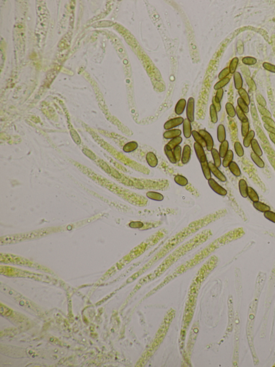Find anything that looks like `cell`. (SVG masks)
Here are the masks:
<instances>
[{"label":"cell","instance_id":"obj_47","mask_svg":"<svg viewBox=\"0 0 275 367\" xmlns=\"http://www.w3.org/2000/svg\"><path fill=\"white\" fill-rule=\"evenodd\" d=\"M262 119V121L264 122L265 124L271 126V127L275 128V122L271 117L263 116Z\"/></svg>","mask_w":275,"mask_h":367},{"label":"cell","instance_id":"obj_55","mask_svg":"<svg viewBox=\"0 0 275 367\" xmlns=\"http://www.w3.org/2000/svg\"><path fill=\"white\" fill-rule=\"evenodd\" d=\"M269 136V138L270 139V140L272 141V142L275 144V134L270 133Z\"/></svg>","mask_w":275,"mask_h":367},{"label":"cell","instance_id":"obj_22","mask_svg":"<svg viewBox=\"0 0 275 367\" xmlns=\"http://www.w3.org/2000/svg\"><path fill=\"white\" fill-rule=\"evenodd\" d=\"M228 168L230 169V171L231 172L233 175H234V176L238 177H240L241 175L240 169L239 168L238 165L236 164L235 162H233V161L231 162L228 166Z\"/></svg>","mask_w":275,"mask_h":367},{"label":"cell","instance_id":"obj_35","mask_svg":"<svg viewBox=\"0 0 275 367\" xmlns=\"http://www.w3.org/2000/svg\"><path fill=\"white\" fill-rule=\"evenodd\" d=\"M238 106L245 113H248L249 112V108L247 104L243 100L241 97H239L237 100Z\"/></svg>","mask_w":275,"mask_h":367},{"label":"cell","instance_id":"obj_19","mask_svg":"<svg viewBox=\"0 0 275 367\" xmlns=\"http://www.w3.org/2000/svg\"><path fill=\"white\" fill-rule=\"evenodd\" d=\"M191 135L193 137V139H194V140H195L196 143L200 145L203 148L206 147V143L205 142L204 138L199 134V132H197L196 130H193L192 132Z\"/></svg>","mask_w":275,"mask_h":367},{"label":"cell","instance_id":"obj_42","mask_svg":"<svg viewBox=\"0 0 275 367\" xmlns=\"http://www.w3.org/2000/svg\"><path fill=\"white\" fill-rule=\"evenodd\" d=\"M264 216L265 218L270 221L272 223H275V212L269 211L267 212H264Z\"/></svg>","mask_w":275,"mask_h":367},{"label":"cell","instance_id":"obj_51","mask_svg":"<svg viewBox=\"0 0 275 367\" xmlns=\"http://www.w3.org/2000/svg\"><path fill=\"white\" fill-rule=\"evenodd\" d=\"M250 112H251V116L253 117V118L255 120H257L258 119V112H257V110H256V108L254 104H253L251 105Z\"/></svg>","mask_w":275,"mask_h":367},{"label":"cell","instance_id":"obj_25","mask_svg":"<svg viewBox=\"0 0 275 367\" xmlns=\"http://www.w3.org/2000/svg\"><path fill=\"white\" fill-rule=\"evenodd\" d=\"M255 136V132H254L253 130H251L249 132L248 134H247V136H245V138L243 140V144L245 148H247L249 147L251 144V141L253 139H254Z\"/></svg>","mask_w":275,"mask_h":367},{"label":"cell","instance_id":"obj_16","mask_svg":"<svg viewBox=\"0 0 275 367\" xmlns=\"http://www.w3.org/2000/svg\"><path fill=\"white\" fill-rule=\"evenodd\" d=\"M211 152L214 164L219 168L221 165V157L219 155V151L217 149L213 148L211 150Z\"/></svg>","mask_w":275,"mask_h":367},{"label":"cell","instance_id":"obj_37","mask_svg":"<svg viewBox=\"0 0 275 367\" xmlns=\"http://www.w3.org/2000/svg\"><path fill=\"white\" fill-rule=\"evenodd\" d=\"M230 81V78H227V77L224 78V79H222V80H220L219 81L217 82L216 84L215 85V86H214V89L217 91V90H218L219 89H223V87L225 86L226 85H227L229 83Z\"/></svg>","mask_w":275,"mask_h":367},{"label":"cell","instance_id":"obj_6","mask_svg":"<svg viewBox=\"0 0 275 367\" xmlns=\"http://www.w3.org/2000/svg\"><path fill=\"white\" fill-rule=\"evenodd\" d=\"M208 164H209L211 173H212L213 175H214L217 179H219V180L221 181V182L226 181L227 178L221 172V171L219 170L218 167L215 165L214 163H212V162H209Z\"/></svg>","mask_w":275,"mask_h":367},{"label":"cell","instance_id":"obj_40","mask_svg":"<svg viewBox=\"0 0 275 367\" xmlns=\"http://www.w3.org/2000/svg\"><path fill=\"white\" fill-rule=\"evenodd\" d=\"M173 152H174V155L175 156V157L176 158L177 162H180L181 160V157H182V148L181 147L178 145L176 148H175L173 149Z\"/></svg>","mask_w":275,"mask_h":367},{"label":"cell","instance_id":"obj_45","mask_svg":"<svg viewBox=\"0 0 275 367\" xmlns=\"http://www.w3.org/2000/svg\"><path fill=\"white\" fill-rule=\"evenodd\" d=\"M256 101L258 102L259 106L264 107L266 106V101H265V100L264 99V97L261 94H258L256 97Z\"/></svg>","mask_w":275,"mask_h":367},{"label":"cell","instance_id":"obj_32","mask_svg":"<svg viewBox=\"0 0 275 367\" xmlns=\"http://www.w3.org/2000/svg\"><path fill=\"white\" fill-rule=\"evenodd\" d=\"M225 108L228 115L230 117H234L236 115V110L233 105L230 102H227L226 104Z\"/></svg>","mask_w":275,"mask_h":367},{"label":"cell","instance_id":"obj_49","mask_svg":"<svg viewBox=\"0 0 275 367\" xmlns=\"http://www.w3.org/2000/svg\"><path fill=\"white\" fill-rule=\"evenodd\" d=\"M263 67H264L265 69L267 70V71H268L273 72V73H275V65L271 64L270 63L264 62L263 64Z\"/></svg>","mask_w":275,"mask_h":367},{"label":"cell","instance_id":"obj_29","mask_svg":"<svg viewBox=\"0 0 275 367\" xmlns=\"http://www.w3.org/2000/svg\"><path fill=\"white\" fill-rule=\"evenodd\" d=\"M248 197L253 203L259 201V197L258 193L251 187H248Z\"/></svg>","mask_w":275,"mask_h":367},{"label":"cell","instance_id":"obj_9","mask_svg":"<svg viewBox=\"0 0 275 367\" xmlns=\"http://www.w3.org/2000/svg\"><path fill=\"white\" fill-rule=\"evenodd\" d=\"M181 134H182V132L180 129H174L169 130L164 132L163 137L167 140H170V139L172 140L173 138H176L177 137L180 136Z\"/></svg>","mask_w":275,"mask_h":367},{"label":"cell","instance_id":"obj_53","mask_svg":"<svg viewBox=\"0 0 275 367\" xmlns=\"http://www.w3.org/2000/svg\"><path fill=\"white\" fill-rule=\"evenodd\" d=\"M212 104L215 106V108L216 110H217V112H220L221 110V106L220 103L217 102L215 101V97H213Z\"/></svg>","mask_w":275,"mask_h":367},{"label":"cell","instance_id":"obj_50","mask_svg":"<svg viewBox=\"0 0 275 367\" xmlns=\"http://www.w3.org/2000/svg\"><path fill=\"white\" fill-rule=\"evenodd\" d=\"M129 226L132 228H140L144 226V224L140 221H133L129 224Z\"/></svg>","mask_w":275,"mask_h":367},{"label":"cell","instance_id":"obj_48","mask_svg":"<svg viewBox=\"0 0 275 367\" xmlns=\"http://www.w3.org/2000/svg\"><path fill=\"white\" fill-rule=\"evenodd\" d=\"M230 73V69H229V68L226 67V68L223 69V70L220 72V73H219V76H218V78H219V79H220V80H222V79H224V78H226V77H227L228 75H229V74Z\"/></svg>","mask_w":275,"mask_h":367},{"label":"cell","instance_id":"obj_13","mask_svg":"<svg viewBox=\"0 0 275 367\" xmlns=\"http://www.w3.org/2000/svg\"><path fill=\"white\" fill-rule=\"evenodd\" d=\"M187 105L186 100L184 99H180L176 104L175 108V112L176 114L180 115L182 114L183 112L184 111L185 108Z\"/></svg>","mask_w":275,"mask_h":367},{"label":"cell","instance_id":"obj_34","mask_svg":"<svg viewBox=\"0 0 275 367\" xmlns=\"http://www.w3.org/2000/svg\"><path fill=\"white\" fill-rule=\"evenodd\" d=\"M211 120L213 123H216L218 122V115L217 111L214 105L212 104L210 107Z\"/></svg>","mask_w":275,"mask_h":367},{"label":"cell","instance_id":"obj_11","mask_svg":"<svg viewBox=\"0 0 275 367\" xmlns=\"http://www.w3.org/2000/svg\"><path fill=\"white\" fill-rule=\"evenodd\" d=\"M146 161L151 168H155L158 164V160L157 156L152 152H149L146 156Z\"/></svg>","mask_w":275,"mask_h":367},{"label":"cell","instance_id":"obj_5","mask_svg":"<svg viewBox=\"0 0 275 367\" xmlns=\"http://www.w3.org/2000/svg\"><path fill=\"white\" fill-rule=\"evenodd\" d=\"M193 147H194V149L195 151L196 155L197 156V157L198 160H199L200 163H202L207 161L206 154L204 151V148L197 143H195L194 144Z\"/></svg>","mask_w":275,"mask_h":367},{"label":"cell","instance_id":"obj_1","mask_svg":"<svg viewBox=\"0 0 275 367\" xmlns=\"http://www.w3.org/2000/svg\"><path fill=\"white\" fill-rule=\"evenodd\" d=\"M208 185L215 193L221 196H225L227 194V191L220 186L215 179L211 178L208 180Z\"/></svg>","mask_w":275,"mask_h":367},{"label":"cell","instance_id":"obj_46","mask_svg":"<svg viewBox=\"0 0 275 367\" xmlns=\"http://www.w3.org/2000/svg\"><path fill=\"white\" fill-rule=\"evenodd\" d=\"M223 89H219L218 90H217V93H216V95L215 97V101L217 102H219L220 103L221 100L223 99Z\"/></svg>","mask_w":275,"mask_h":367},{"label":"cell","instance_id":"obj_14","mask_svg":"<svg viewBox=\"0 0 275 367\" xmlns=\"http://www.w3.org/2000/svg\"><path fill=\"white\" fill-rule=\"evenodd\" d=\"M200 165L202 168V172H203V173L205 179L208 180L211 178H211V172L208 161L200 163Z\"/></svg>","mask_w":275,"mask_h":367},{"label":"cell","instance_id":"obj_44","mask_svg":"<svg viewBox=\"0 0 275 367\" xmlns=\"http://www.w3.org/2000/svg\"><path fill=\"white\" fill-rule=\"evenodd\" d=\"M258 108L259 112L263 116L271 117V114L270 112L268 110H267L265 107H262V106H258Z\"/></svg>","mask_w":275,"mask_h":367},{"label":"cell","instance_id":"obj_39","mask_svg":"<svg viewBox=\"0 0 275 367\" xmlns=\"http://www.w3.org/2000/svg\"><path fill=\"white\" fill-rule=\"evenodd\" d=\"M241 134L242 136L243 137H245L247 136V134L249 132V129H250V125H249V122H241Z\"/></svg>","mask_w":275,"mask_h":367},{"label":"cell","instance_id":"obj_43","mask_svg":"<svg viewBox=\"0 0 275 367\" xmlns=\"http://www.w3.org/2000/svg\"><path fill=\"white\" fill-rule=\"evenodd\" d=\"M246 80V82H247L248 86L250 89L253 91L256 90V85L255 83L254 82L253 79L251 77H250L249 76L247 77Z\"/></svg>","mask_w":275,"mask_h":367},{"label":"cell","instance_id":"obj_17","mask_svg":"<svg viewBox=\"0 0 275 367\" xmlns=\"http://www.w3.org/2000/svg\"><path fill=\"white\" fill-rule=\"evenodd\" d=\"M146 196L148 199L154 201H161L164 199L163 195L160 193L154 191H149L146 193Z\"/></svg>","mask_w":275,"mask_h":367},{"label":"cell","instance_id":"obj_4","mask_svg":"<svg viewBox=\"0 0 275 367\" xmlns=\"http://www.w3.org/2000/svg\"><path fill=\"white\" fill-rule=\"evenodd\" d=\"M184 119L182 117H178L174 119H172L167 121L164 124V129L166 130H169L177 127L183 123Z\"/></svg>","mask_w":275,"mask_h":367},{"label":"cell","instance_id":"obj_15","mask_svg":"<svg viewBox=\"0 0 275 367\" xmlns=\"http://www.w3.org/2000/svg\"><path fill=\"white\" fill-rule=\"evenodd\" d=\"M165 155L167 156L168 159L169 160L170 163H172V164H176L177 163V160H176V158L175 157V156L174 155V152L173 151L169 146H168V145H165Z\"/></svg>","mask_w":275,"mask_h":367},{"label":"cell","instance_id":"obj_20","mask_svg":"<svg viewBox=\"0 0 275 367\" xmlns=\"http://www.w3.org/2000/svg\"><path fill=\"white\" fill-rule=\"evenodd\" d=\"M253 206L256 210L262 213L270 211V207L268 205L259 201L253 203Z\"/></svg>","mask_w":275,"mask_h":367},{"label":"cell","instance_id":"obj_7","mask_svg":"<svg viewBox=\"0 0 275 367\" xmlns=\"http://www.w3.org/2000/svg\"><path fill=\"white\" fill-rule=\"evenodd\" d=\"M191 148L189 145H185L183 149L181 157V162L183 164H187L189 163L191 158Z\"/></svg>","mask_w":275,"mask_h":367},{"label":"cell","instance_id":"obj_31","mask_svg":"<svg viewBox=\"0 0 275 367\" xmlns=\"http://www.w3.org/2000/svg\"><path fill=\"white\" fill-rule=\"evenodd\" d=\"M238 93L239 95L240 96L241 98L247 104L248 106H249V105L250 104V100L249 95L247 93L246 91L245 90V89L242 88L238 90Z\"/></svg>","mask_w":275,"mask_h":367},{"label":"cell","instance_id":"obj_21","mask_svg":"<svg viewBox=\"0 0 275 367\" xmlns=\"http://www.w3.org/2000/svg\"><path fill=\"white\" fill-rule=\"evenodd\" d=\"M250 146H251V149L253 151L254 153H255L256 155H257L260 157L263 155L262 149L261 148L258 140H256V139H253L251 141Z\"/></svg>","mask_w":275,"mask_h":367},{"label":"cell","instance_id":"obj_52","mask_svg":"<svg viewBox=\"0 0 275 367\" xmlns=\"http://www.w3.org/2000/svg\"><path fill=\"white\" fill-rule=\"evenodd\" d=\"M237 49L239 54H242L243 52V45L242 42L240 41H238L237 43Z\"/></svg>","mask_w":275,"mask_h":367},{"label":"cell","instance_id":"obj_54","mask_svg":"<svg viewBox=\"0 0 275 367\" xmlns=\"http://www.w3.org/2000/svg\"><path fill=\"white\" fill-rule=\"evenodd\" d=\"M263 126H264V128H265V129L266 130H267L268 132H269L270 133H272V134H275V127H273L269 126V125H267V124H265V123H264Z\"/></svg>","mask_w":275,"mask_h":367},{"label":"cell","instance_id":"obj_24","mask_svg":"<svg viewBox=\"0 0 275 367\" xmlns=\"http://www.w3.org/2000/svg\"><path fill=\"white\" fill-rule=\"evenodd\" d=\"M228 148H229V143L227 140H225L223 142L221 143V144L219 147V155L220 156L221 158H223L225 157V156L226 155L228 151L229 150Z\"/></svg>","mask_w":275,"mask_h":367},{"label":"cell","instance_id":"obj_28","mask_svg":"<svg viewBox=\"0 0 275 367\" xmlns=\"http://www.w3.org/2000/svg\"><path fill=\"white\" fill-rule=\"evenodd\" d=\"M174 181L177 185L180 186H187L188 184V180L182 175H177L174 178Z\"/></svg>","mask_w":275,"mask_h":367},{"label":"cell","instance_id":"obj_23","mask_svg":"<svg viewBox=\"0 0 275 367\" xmlns=\"http://www.w3.org/2000/svg\"><path fill=\"white\" fill-rule=\"evenodd\" d=\"M138 147V144L137 142H136L135 141H132V142L127 143L123 147V150L125 152L130 153V152H132L133 151H135V150L137 149Z\"/></svg>","mask_w":275,"mask_h":367},{"label":"cell","instance_id":"obj_3","mask_svg":"<svg viewBox=\"0 0 275 367\" xmlns=\"http://www.w3.org/2000/svg\"><path fill=\"white\" fill-rule=\"evenodd\" d=\"M198 132L204 138L205 142L206 143V148L207 150L208 151H211V150L213 149L214 141H213L212 137L211 135V134L205 130H199Z\"/></svg>","mask_w":275,"mask_h":367},{"label":"cell","instance_id":"obj_27","mask_svg":"<svg viewBox=\"0 0 275 367\" xmlns=\"http://www.w3.org/2000/svg\"><path fill=\"white\" fill-rule=\"evenodd\" d=\"M250 157H251V160L253 161L254 163L255 164L256 166H258L260 168H263L265 165L264 162L263 160L261 158L260 156L256 155L255 153L254 152H251L250 154Z\"/></svg>","mask_w":275,"mask_h":367},{"label":"cell","instance_id":"obj_41","mask_svg":"<svg viewBox=\"0 0 275 367\" xmlns=\"http://www.w3.org/2000/svg\"><path fill=\"white\" fill-rule=\"evenodd\" d=\"M242 63L246 65H252L257 63L256 59L251 57H246L242 59Z\"/></svg>","mask_w":275,"mask_h":367},{"label":"cell","instance_id":"obj_8","mask_svg":"<svg viewBox=\"0 0 275 367\" xmlns=\"http://www.w3.org/2000/svg\"><path fill=\"white\" fill-rule=\"evenodd\" d=\"M183 132L185 138H189L192 134V127L191 122L188 119H185L183 123Z\"/></svg>","mask_w":275,"mask_h":367},{"label":"cell","instance_id":"obj_10","mask_svg":"<svg viewBox=\"0 0 275 367\" xmlns=\"http://www.w3.org/2000/svg\"><path fill=\"white\" fill-rule=\"evenodd\" d=\"M248 186L246 181L244 179H240L238 182V189L241 195L244 198L248 197Z\"/></svg>","mask_w":275,"mask_h":367},{"label":"cell","instance_id":"obj_36","mask_svg":"<svg viewBox=\"0 0 275 367\" xmlns=\"http://www.w3.org/2000/svg\"><path fill=\"white\" fill-rule=\"evenodd\" d=\"M234 150L236 152V155L238 156V157H241L244 155V150L243 148L242 145L240 143L238 142H235L234 145Z\"/></svg>","mask_w":275,"mask_h":367},{"label":"cell","instance_id":"obj_30","mask_svg":"<svg viewBox=\"0 0 275 367\" xmlns=\"http://www.w3.org/2000/svg\"><path fill=\"white\" fill-rule=\"evenodd\" d=\"M182 138L180 136L177 137L176 138H173L170 140L167 144L168 146H169L172 150H173L175 148L180 145V143L182 142Z\"/></svg>","mask_w":275,"mask_h":367},{"label":"cell","instance_id":"obj_2","mask_svg":"<svg viewBox=\"0 0 275 367\" xmlns=\"http://www.w3.org/2000/svg\"><path fill=\"white\" fill-rule=\"evenodd\" d=\"M186 114L187 119L191 122H192L195 120V100L192 97H190L188 100Z\"/></svg>","mask_w":275,"mask_h":367},{"label":"cell","instance_id":"obj_18","mask_svg":"<svg viewBox=\"0 0 275 367\" xmlns=\"http://www.w3.org/2000/svg\"><path fill=\"white\" fill-rule=\"evenodd\" d=\"M234 158V153L231 150H229L227 153L223 158V160L222 162V165L224 168H228L230 163L233 162Z\"/></svg>","mask_w":275,"mask_h":367},{"label":"cell","instance_id":"obj_26","mask_svg":"<svg viewBox=\"0 0 275 367\" xmlns=\"http://www.w3.org/2000/svg\"><path fill=\"white\" fill-rule=\"evenodd\" d=\"M234 81L235 88L239 90L242 89L243 85V80L241 74L236 72L234 74Z\"/></svg>","mask_w":275,"mask_h":367},{"label":"cell","instance_id":"obj_38","mask_svg":"<svg viewBox=\"0 0 275 367\" xmlns=\"http://www.w3.org/2000/svg\"><path fill=\"white\" fill-rule=\"evenodd\" d=\"M238 59L237 57H235L232 59L230 63L229 69L230 73L233 74L235 73L236 67L238 66Z\"/></svg>","mask_w":275,"mask_h":367},{"label":"cell","instance_id":"obj_33","mask_svg":"<svg viewBox=\"0 0 275 367\" xmlns=\"http://www.w3.org/2000/svg\"><path fill=\"white\" fill-rule=\"evenodd\" d=\"M236 114L237 115V116L238 117V119L240 120L241 122H248V119L246 116V115H245V112H243L242 110L240 108L238 107V106H236Z\"/></svg>","mask_w":275,"mask_h":367},{"label":"cell","instance_id":"obj_12","mask_svg":"<svg viewBox=\"0 0 275 367\" xmlns=\"http://www.w3.org/2000/svg\"><path fill=\"white\" fill-rule=\"evenodd\" d=\"M226 134L225 128L223 124H219L217 128V139L220 143H222L226 140Z\"/></svg>","mask_w":275,"mask_h":367}]
</instances>
